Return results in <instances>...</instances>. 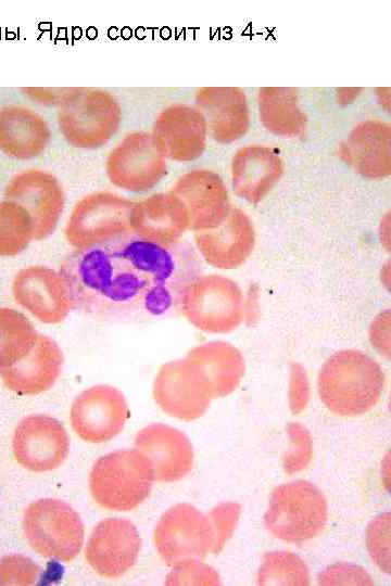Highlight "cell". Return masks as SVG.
I'll list each match as a JSON object with an SVG mask.
<instances>
[{
	"instance_id": "cell-1",
	"label": "cell",
	"mask_w": 391,
	"mask_h": 586,
	"mask_svg": "<svg viewBox=\"0 0 391 586\" xmlns=\"http://www.w3.org/2000/svg\"><path fill=\"white\" fill-rule=\"evenodd\" d=\"M59 271L74 308L91 316L159 317L179 308L187 286L201 275V262L187 245H161L123 238L75 250Z\"/></svg>"
},
{
	"instance_id": "cell-2",
	"label": "cell",
	"mask_w": 391,
	"mask_h": 586,
	"mask_svg": "<svg viewBox=\"0 0 391 586\" xmlns=\"http://www.w3.org/2000/svg\"><path fill=\"white\" fill-rule=\"evenodd\" d=\"M384 384L381 366L357 349L335 353L323 365L317 378L320 400L341 417H357L374 409Z\"/></svg>"
},
{
	"instance_id": "cell-3",
	"label": "cell",
	"mask_w": 391,
	"mask_h": 586,
	"mask_svg": "<svg viewBox=\"0 0 391 586\" xmlns=\"http://www.w3.org/2000/svg\"><path fill=\"white\" fill-rule=\"evenodd\" d=\"M58 125L64 139L78 149L93 150L108 143L122 123V107L109 91L70 88L58 105Z\"/></svg>"
},
{
	"instance_id": "cell-4",
	"label": "cell",
	"mask_w": 391,
	"mask_h": 586,
	"mask_svg": "<svg viewBox=\"0 0 391 586\" xmlns=\"http://www.w3.org/2000/svg\"><path fill=\"white\" fill-rule=\"evenodd\" d=\"M327 519L325 495L304 480L277 486L264 517L268 532L288 543H303L317 537L324 531Z\"/></svg>"
},
{
	"instance_id": "cell-5",
	"label": "cell",
	"mask_w": 391,
	"mask_h": 586,
	"mask_svg": "<svg viewBox=\"0 0 391 586\" xmlns=\"http://www.w3.org/2000/svg\"><path fill=\"white\" fill-rule=\"evenodd\" d=\"M154 481L150 463L137 449L100 457L89 475L92 498L101 507L129 511L150 495Z\"/></svg>"
},
{
	"instance_id": "cell-6",
	"label": "cell",
	"mask_w": 391,
	"mask_h": 586,
	"mask_svg": "<svg viewBox=\"0 0 391 586\" xmlns=\"http://www.w3.org/2000/svg\"><path fill=\"white\" fill-rule=\"evenodd\" d=\"M134 203L110 191L85 195L74 205L66 221V241L75 250H86L130 235Z\"/></svg>"
},
{
	"instance_id": "cell-7",
	"label": "cell",
	"mask_w": 391,
	"mask_h": 586,
	"mask_svg": "<svg viewBox=\"0 0 391 586\" xmlns=\"http://www.w3.org/2000/svg\"><path fill=\"white\" fill-rule=\"evenodd\" d=\"M240 286L223 275H200L185 290L179 309L197 329L227 333L237 329L245 314Z\"/></svg>"
},
{
	"instance_id": "cell-8",
	"label": "cell",
	"mask_w": 391,
	"mask_h": 586,
	"mask_svg": "<svg viewBox=\"0 0 391 586\" xmlns=\"http://www.w3.org/2000/svg\"><path fill=\"white\" fill-rule=\"evenodd\" d=\"M23 528L31 548L49 559L70 562L84 544V525L78 513L59 499L31 502L24 512Z\"/></svg>"
},
{
	"instance_id": "cell-9",
	"label": "cell",
	"mask_w": 391,
	"mask_h": 586,
	"mask_svg": "<svg viewBox=\"0 0 391 586\" xmlns=\"http://www.w3.org/2000/svg\"><path fill=\"white\" fill-rule=\"evenodd\" d=\"M153 540L163 561L173 568L219 552L210 515L190 504L169 508L159 520Z\"/></svg>"
},
{
	"instance_id": "cell-10",
	"label": "cell",
	"mask_w": 391,
	"mask_h": 586,
	"mask_svg": "<svg viewBox=\"0 0 391 586\" xmlns=\"http://www.w3.org/2000/svg\"><path fill=\"white\" fill-rule=\"evenodd\" d=\"M105 171L113 186L138 193L151 190L162 180L166 163L151 133L131 132L110 151Z\"/></svg>"
},
{
	"instance_id": "cell-11",
	"label": "cell",
	"mask_w": 391,
	"mask_h": 586,
	"mask_svg": "<svg viewBox=\"0 0 391 586\" xmlns=\"http://www.w3.org/2000/svg\"><path fill=\"white\" fill-rule=\"evenodd\" d=\"M4 198L24 207L34 226V240L52 234L65 206V194L59 179L41 169L15 175L4 189Z\"/></svg>"
},
{
	"instance_id": "cell-12",
	"label": "cell",
	"mask_w": 391,
	"mask_h": 586,
	"mask_svg": "<svg viewBox=\"0 0 391 586\" xmlns=\"http://www.w3.org/2000/svg\"><path fill=\"white\" fill-rule=\"evenodd\" d=\"M129 416L124 394L106 384L81 392L72 403L71 423L75 433L88 443H103L116 436Z\"/></svg>"
},
{
	"instance_id": "cell-13",
	"label": "cell",
	"mask_w": 391,
	"mask_h": 586,
	"mask_svg": "<svg viewBox=\"0 0 391 586\" xmlns=\"http://www.w3.org/2000/svg\"><path fill=\"white\" fill-rule=\"evenodd\" d=\"M153 397L168 416L186 421L200 418L213 399L205 381L186 358L161 366Z\"/></svg>"
},
{
	"instance_id": "cell-14",
	"label": "cell",
	"mask_w": 391,
	"mask_h": 586,
	"mask_svg": "<svg viewBox=\"0 0 391 586\" xmlns=\"http://www.w3.org/2000/svg\"><path fill=\"white\" fill-rule=\"evenodd\" d=\"M12 292L15 301L43 323H60L74 308L63 276L47 266L21 269L12 282Z\"/></svg>"
},
{
	"instance_id": "cell-15",
	"label": "cell",
	"mask_w": 391,
	"mask_h": 586,
	"mask_svg": "<svg viewBox=\"0 0 391 586\" xmlns=\"http://www.w3.org/2000/svg\"><path fill=\"white\" fill-rule=\"evenodd\" d=\"M16 461L24 468L45 472L58 468L66 458L70 440L63 424L47 415L24 418L12 441Z\"/></svg>"
},
{
	"instance_id": "cell-16",
	"label": "cell",
	"mask_w": 391,
	"mask_h": 586,
	"mask_svg": "<svg viewBox=\"0 0 391 586\" xmlns=\"http://www.w3.org/2000/svg\"><path fill=\"white\" fill-rule=\"evenodd\" d=\"M140 547V535L130 521L109 518L92 530L85 558L99 575L116 578L136 563Z\"/></svg>"
},
{
	"instance_id": "cell-17",
	"label": "cell",
	"mask_w": 391,
	"mask_h": 586,
	"mask_svg": "<svg viewBox=\"0 0 391 586\" xmlns=\"http://www.w3.org/2000/svg\"><path fill=\"white\" fill-rule=\"evenodd\" d=\"M194 241L202 258L223 270L239 268L253 252L255 234L250 218L231 206L216 227L195 232Z\"/></svg>"
},
{
	"instance_id": "cell-18",
	"label": "cell",
	"mask_w": 391,
	"mask_h": 586,
	"mask_svg": "<svg viewBox=\"0 0 391 586\" xmlns=\"http://www.w3.org/2000/svg\"><path fill=\"white\" fill-rule=\"evenodd\" d=\"M63 360L58 343L38 333L26 353L0 368V379L16 394L37 395L53 386L61 374Z\"/></svg>"
},
{
	"instance_id": "cell-19",
	"label": "cell",
	"mask_w": 391,
	"mask_h": 586,
	"mask_svg": "<svg viewBox=\"0 0 391 586\" xmlns=\"http://www.w3.org/2000/svg\"><path fill=\"white\" fill-rule=\"evenodd\" d=\"M182 203L194 232L218 226L231 205L223 180L213 171L197 169L182 175L171 190Z\"/></svg>"
},
{
	"instance_id": "cell-20",
	"label": "cell",
	"mask_w": 391,
	"mask_h": 586,
	"mask_svg": "<svg viewBox=\"0 0 391 586\" xmlns=\"http://www.w3.org/2000/svg\"><path fill=\"white\" fill-rule=\"evenodd\" d=\"M135 447L150 463L156 481H179L192 469V445L173 426L162 423L144 426L136 435Z\"/></svg>"
},
{
	"instance_id": "cell-21",
	"label": "cell",
	"mask_w": 391,
	"mask_h": 586,
	"mask_svg": "<svg viewBox=\"0 0 391 586\" xmlns=\"http://www.w3.org/2000/svg\"><path fill=\"white\" fill-rule=\"evenodd\" d=\"M206 127L204 116L198 109L175 104L157 116L151 136L164 157L189 162L202 154Z\"/></svg>"
},
{
	"instance_id": "cell-22",
	"label": "cell",
	"mask_w": 391,
	"mask_h": 586,
	"mask_svg": "<svg viewBox=\"0 0 391 586\" xmlns=\"http://www.w3.org/2000/svg\"><path fill=\"white\" fill-rule=\"evenodd\" d=\"M130 227L138 238L168 246L189 229V220L182 203L169 191L135 202Z\"/></svg>"
},
{
	"instance_id": "cell-23",
	"label": "cell",
	"mask_w": 391,
	"mask_h": 586,
	"mask_svg": "<svg viewBox=\"0 0 391 586\" xmlns=\"http://www.w3.org/2000/svg\"><path fill=\"white\" fill-rule=\"evenodd\" d=\"M51 140L46 119L34 110L23 105H5L0 109V151L18 158L39 156Z\"/></svg>"
},
{
	"instance_id": "cell-24",
	"label": "cell",
	"mask_w": 391,
	"mask_h": 586,
	"mask_svg": "<svg viewBox=\"0 0 391 586\" xmlns=\"http://www.w3.org/2000/svg\"><path fill=\"white\" fill-rule=\"evenodd\" d=\"M186 359L201 374L213 399L232 393L244 374V359L231 344L223 341L207 342L193 347Z\"/></svg>"
},
{
	"instance_id": "cell-25",
	"label": "cell",
	"mask_w": 391,
	"mask_h": 586,
	"mask_svg": "<svg viewBox=\"0 0 391 586\" xmlns=\"http://www.w3.org/2000/svg\"><path fill=\"white\" fill-rule=\"evenodd\" d=\"M281 175L280 162L272 154L243 156L234 163L232 187L238 196L251 203L261 201Z\"/></svg>"
},
{
	"instance_id": "cell-26",
	"label": "cell",
	"mask_w": 391,
	"mask_h": 586,
	"mask_svg": "<svg viewBox=\"0 0 391 586\" xmlns=\"http://www.w3.org/2000/svg\"><path fill=\"white\" fill-rule=\"evenodd\" d=\"M38 332L20 311L0 308V368L11 364L34 344Z\"/></svg>"
},
{
	"instance_id": "cell-27",
	"label": "cell",
	"mask_w": 391,
	"mask_h": 586,
	"mask_svg": "<svg viewBox=\"0 0 391 586\" xmlns=\"http://www.w3.org/2000/svg\"><path fill=\"white\" fill-rule=\"evenodd\" d=\"M34 240L33 220L17 203L0 201V256H14Z\"/></svg>"
},
{
	"instance_id": "cell-28",
	"label": "cell",
	"mask_w": 391,
	"mask_h": 586,
	"mask_svg": "<svg viewBox=\"0 0 391 586\" xmlns=\"http://www.w3.org/2000/svg\"><path fill=\"white\" fill-rule=\"evenodd\" d=\"M260 585H308L310 573L304 561L288 551L268 552L258 570Z\"/></svg>"
},
{
	"instance_id": "cell-29",
	"label": "cell",
	"mask_w": 391,
	"mask_h": 586,
	"mask_svg": "<svg viewBox=\"0 0 391 586\" xmlns=\"http://www.w3.org/2000/svg\"><path fill=\"white\" fill-rule=\"evenodd\" d=\"M367 548L373 561L386 573L390 572V513L377 517L367 528Z\"/></svg>"
},
{
	"instance_id": "cell-30",
	"label": "cell",
	"mask_w": 391,
	"mask_h": 586,
	"mask_svg": "<svg viewBox=\"0 0 391 586\" xmlns=\"http://www.w3.org/2000/svg\"><path fill=\"white\" fill-rule=\"evenodd\" d=\"M40 571V568L26 556H5L0 560V586L34 585Z\"/></svg>"
},
{
	"instance_id": "cell-31",
	"label": "cell",
	"mask_w": 391,
	"mask_h": 586,
	"mask_svg": "<svg viewBox=\"0 0 391 586\" xmlns=\"http://www.w3.org/2000/svg\"><path fill=\"white\" fill-rule=\"evenodd\" d=\"M166 585H218L219 576L214 569L198 561L177 566L167 575Z\"/></svg>"
},
{
	"instance_id": "cell-32",
	"label": "cell",
	"mask_w": 391,
	"mask_h": 586,
	"mask_svg": "<svg viewBox=\"0 0 391 586\" xmlns=\"http://www.w3.org/2000/svg\"><path fill=\"white\" fill-rule=\"evenodd\" d=\"M240 514V506L236 502H223L214 507L209 515L213 523L218 551L231 537Z\"/></svg>"
},
{
	"instance_id": "cell-33",
	"label": "cell",
	"mask_w": 391,
	"mask_h": 586,
	"mask_svg": "<svg viewBox=\"0 0 391 586\" xmlns=\"http://www.w3.org/2000/svg\"><path fill=\"white\" fill-rule=\"evenodd\" d=\"M321 585H373L371 577L362 568L338 563L329 566L318 577Z\"/></svg>"
},
{
	"instance_id": "cell-34",
	"label": "cell",
	"mask_w": 391,
	"mask_h": 586,
	"mask_svg": "<svg viewBox=\"0 0 391 586\" xmlns=\"http://www.w3.org/2000/svg\"><path fill=\"white\" fill-rule=\"evenodd\" d=\"M369 337L381 355L390 357V313L386 310L375 318L369 331Z\"/></svg>"
},
{
	"instance_id": "cell-35",
	"label": "cell",
	"mask_w": 391,
	"mask_h": 586,
	"mask_svg": "<svg viewBox=\"0 0 391 586\" xmlns=\"http://www.w3.org/2000/svg\"><path fill=\"white\" fill-rule=\"evenodd\" d=\"M70 88H34L27 87L23 91L34 101L46 105H59Z\"/></svg>"
}]
</instances>
